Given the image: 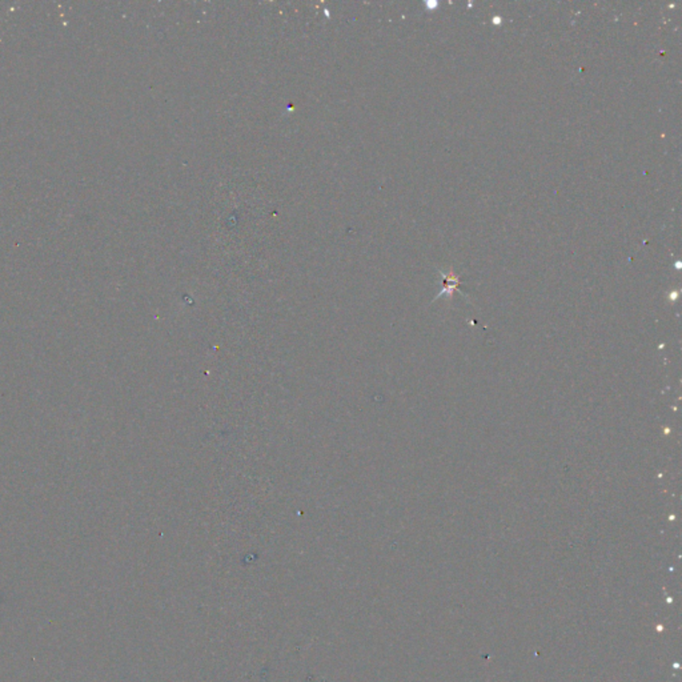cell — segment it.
<instances>
[{
	"instance_id": "cell-1",
	"label": "cell",
	"mask_w": 682,
	"mask_h": 682,
	"mask_svg": "<svg viewBox=\"0 0 682 682\" xmlns=\"http://www.w3.org/2000/svg\"><path fill=\"white\" fill-rule=\"evenodd\" d=\"M440 273H441V276L444 277V288H443V291H441V292L439 293V294L436 296V299H437V297H441L443 294H448L449 299H452V294H453V292H454L456 290H459L457 287H459V284H460V279H459L456 274H453V272H449L448 274H445V273L443 272Z\"/></svg>"
}]
</instances>
